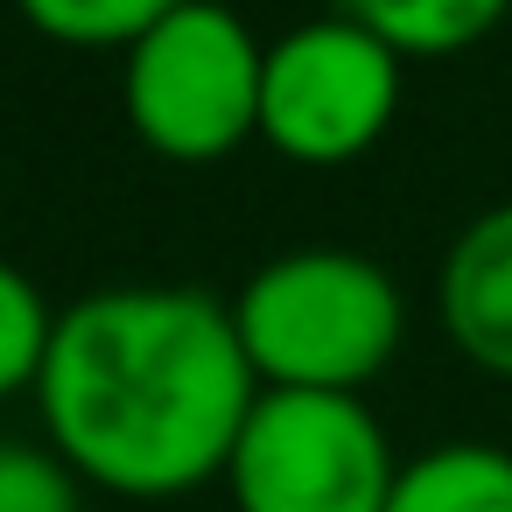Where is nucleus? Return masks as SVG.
I'll list each match as a JSON object with an SVG mask.
<instances>
[{"label": "nucleus", "instance_id": "f257e3e1", "mask_svg": "<svg viewBox=\"0 0 512 512\" xmlns=\"http://www.w3.org/2000/svg\"><path fill=\"white\" fill-rule=\"evenodd\" d=\"M43 421L78 477L120 498H176L232 463L260 372L204 288H106L57 316Z\"/></svg>", "mask_w": 512, "mask_h": 512}, {"label": "nucleus", "instance_id": "f03ea898", "mask_svg": "<svg viewBox=\"0 0 512 512\" xmlns=\"http://www.w3.org/2000/svg\"><path fill=\"white\" fill-rule=\"evenodd\" d=\"M239 344L260 386H330L358 393L379 379L407 337V302L393 274L344 246H309L267 260L232 302Z\"/></svg>", "mask_w": 512, "mask_h": 512}, {"label": "nucleus", "instance_id": "7ed1b4c3", "mask_svg": "<svg viewBox=\"0 0 512 512\" xmlns=\"http://www.w3.org/2000/svg\"><path fill=\"white\" fill-rule=\"evenodd\" d=\"M260 78L267 50L225 0H176L127 43V127L169 162H225L260 134Z\"/></svg>", "mask_w": 512, "mask_h": 512}, {"label": "nucleus", "instance_id": "20e7f679", "mask_svg": "<svg viewBox=\"0 0 512 512\" xmlns=\"http://www.w3.org/2000/svg\"><path fill=\"white\" fill-rule=\"evenodd\" d=\"M393 477L379 414L330 386H260L225 463L239 512H386Z\"/></svg>", "mask_w": 512, "mask_h": 512}, {"label": "nucleus", "instance_id": "39448f33", "mask_svg": "<svg viewBox=\"0 0 512 512\" xmlns=\"http://www.w3.org/2000/svg\"><path fill=\"white\" fill-rule=\"evenodd\" d=\"M400 113V50L372 36L358 15H330L288 29L267 50L260 78V134L288 162L337 169L358 162Z\"/></svg>", "mask_w": 512, "mask_h": 512}, {"label": "nucleus", "instance_id": "423d86ee", "mask_svg": "<svg viewBox=\"0 0 512 512\" xmlns=\"http://www.w3.org/2000/svg\"><path fill=\"white\" fill-rule=\"evenodd\" d=\"M435 302H442L449 344L477 372L512 379V204H491L456 232Z\"/></svg>", "mask_w": 512, "mask_h": 512}, {"label": "nucleus", "instance_id": "0eeeda50", "mask_svg": "<svg viewBox=\"0 0 512 512\" xmlns=\"http://www.w3.org/2000/svg\"><path fill=\"white\" fill-rule=\"evenodd\" d=\"M386 512H512V449L442 442L400 463Z\"/></svg>", "mask_w": 512, "mask_h": 512}, {"label": "nucleus", "instance_id": "6e6552de", "mask_svg": "<svg viewBox=\"0 0 512 512\" xmlns=\"http://www.w3.org/2000/svg\"><path fill=\"white\" fill-rule=\"evenodd\" d=\"M344 15H358L400 57H456L512 15V0H344Z\"/></svg>", "mask_w": 512, "mask_h": 512}, {"label": "nucleus", "instance_id": "1a4fd4ad", "mask_svg": "<svg viewBox=\"0 0 512 512\" xmlns=\"http://www.w3.org/2000/svg\"><path fill=\"white\" fill-rule=\"evenodd\" d=\"M29 29L71 50H127L141 29H155L176 0H15Z\"/></svg>", "mask_w": 512, "mask_h": 512}, {"label": "nucleus", "instance_id": "9d476101", "mask_svg": "<svg viewBox=\"0 0 512 512\" xmlns=\"http://www.w3.org/2000/svg\"><path fill=\"white\" fill-rule=\"evenodd\" d=\"M50 337H57V316H50L43 288H36L22 267L0 260V400L43 379Z\"/></svg>", "mask_w": 512, "mask_h": 512}, {"label": "nucleus", "instance_id": "9b49d317", "mask_svg": "<svg viewBox=\"0 0 512 512\" xmlns=\"http://www.w3.org/2000/svg\"><path fill=\"white\" fill-rule=\"evenodd\" d=\"M0 512H85L78 463L57 442H0Z\"/></svg>", "mask_w": 512, "mask_h": 512}]
</instances>
